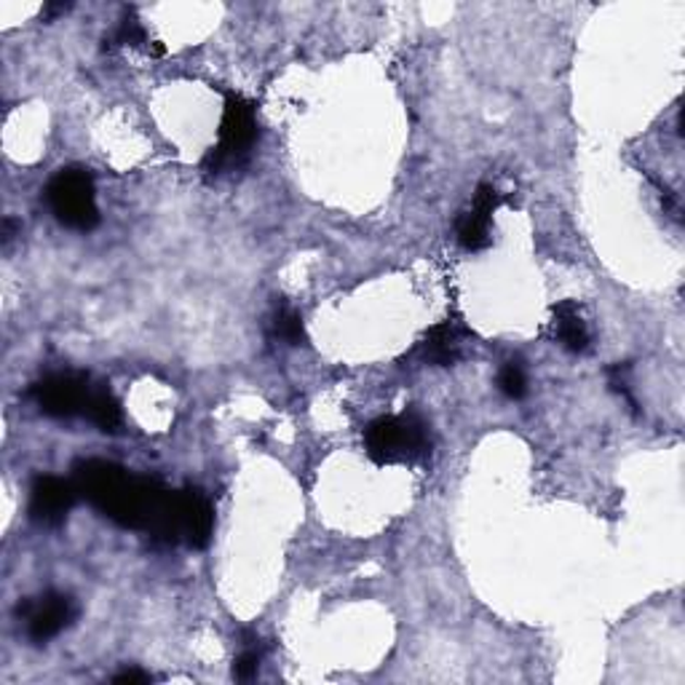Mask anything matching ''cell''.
<instances>
[{
    "mask_svg": "<svg viewBox=\"0 0 685 685\" xmlns=\"http://www.w3.org/2000/svg\"><path fill=\"white\" fill-rule=\"evenodd\" d=\"M20 228H22V226L14 220V217H5V220H3V241H5V244H9V241L14 239V233H16V230H20Z\"/></svg>",
    "mask_w": 685,
    "mask_h": 685,
    "instance_id": "obj_18",
    "label": "cell"
},
{
    "mask_svg": "<svg viewBox=\"0 0 685 685\" xmlns=\"http://www.w3.org/2000/svg\"><path fill=\"white\" fill-rule=\"evenodd\" d=\"M431 429L418 413L383 416L365 429V451L378 466L418 464L431 456Z\"/></svg>",
    "mask_w": 685,
    "mask_h": 685,
    "instance_id": "obj_1",
    "label": "cell"
},
{
    "mask_svg": "<svg viewBox=\"0 0 685 685\" xmlns=\"http://www.w3.org/2000/svg\"><path fill=\"white\" fill-rule=\"evenodd\" d=\"M86 420L97 426L105 434H115V431L124 426V410H120V402L115 399L113 391L107 385H94L89 396V405L84 413Z\"/></svg>",
    "mask_w": 685,
    "mask_h": 685,
    "instance_id": "obj_11",
    "label": "cell"
},
{
    "mask_svg": "<svg viewBox=\"0 0 685 685\" xmlns=\"http://www.w3.org/2000/svg\"><path fill=\"white\" fill-rule=\"evenodd\" d=\"M498 389H500V394L509 396V399H522V396H525L528 376H525V370H522L520 361H509V365L500 367Z\"/></svg>",
    "mask_w": 685,
    "mask_h": 685,
    "instance_id": "obj_13",
    "label": "cell"
},
{
    "mask_svg": "<svg viewBox=\"0 0 685 685\" xmlns=\"http://www.w3.org/2000/svg\"><path fill=\"white\" fill-rule=\"evenodd\" d=\"M469 335L460 330L456 321H442V325L431 327L426 332L423 343L418 345V354L426 365L434 367H451L460 359V348H464V338Z\"/></svg>",
    "mask_w": 685,
    "mask_h": 685,
    "instance_id": "obj_9",
    "label": "cell"
},
{
    "mask_svg": "<svg viewBox=\"0 0 685 685\" xmlns=\"http://www.w3.org/2000/svg\"><path fill=\"white\" fill-rule=\"evenodd\" d=\"M498 204L500 193L495 191L491 182H482L474 193V204H471V210L458 223V241L464 250L477 252L491 244V223Z\"/></svg>",
    "mask_w": 685,
    "mask_h": 685,
    "instance_id": "obj_7",
    "label": "cell"
},
{
    "mask_svg": "<svg viewBox=\"0 0 685 685\" xmlns=\"http://www.w3.org/2000/svg\"><path fill=\"white\" fill-rule=\"evenodd\" d=\"M46 204L56 223L65 228L89 233L100 226V206H97L94 177L80 166H65L56 172L46 186Z\"/></svg>",
    "mask_w": 685,
    "mask_h": 685,
    "instance_id": "obj_3",
    "label": "cell"
},
{
    "mask_svg": "<svg viewBox=\"0 0 685 685\" xmlns=\"http://www.w3.org/2000/svg\"><path fill=\"white\" fill-rule=\"evenodd\" d=\"M111 43H115V46H145V43H151V40H148V33H145V27L140 25V20H137L135 14H126L124 20H120V25L115 27Z\"/></svg>",
    "mask_w": 685,
    "mask_h": 685,
    "instance_id": "obj_14",
    "label": "cell"
},
{
    "mask_svg": "<svg viewBox=\"0 0 685 685\" xmlns=\"http://www.w3.org/2000/svg\"><path fill=\"white\" fill-rule=\"evenodd\" d=\"M91 391H94V383L86 372H51L33 385L30 396L43 416L76 418L86 413Z\"/></svg>",
    "mask_w": 685,
    "mask_h": 685,
    "instance_id": "obj_4",
    "label": "cell"
},
{
    "mask_svg": "<svg viewBox=\"0 0 685 685\" xmlns=\"http://www.w3.org/2000/svg\"><path fill=\"white\" fill-rule=\"evenodd\" d=\"M180 495V541H186L191 549H206L215 531V509L199 487L177 491Z\"/></svg>",
    "mask_w": 685,
    "mask_h": 685,
    "instance_id": "obj_8",
    "label": "cell"
},
{
    "mask_svg": "<svg viewBox=\"0 0 685 685\" xmlns=\"http://www.w3.org/2000/svg\"><path fill=\"white\" fill-rule=\"evenodd\" d=\"M80 498L73 480H62V477L43 474L33 482L30 487V520L43 528H56L67 520L76 500Z\"/></svg>",
    "mask_w": 685,
    "mask_h": 685,
    "instance_id": "obj_6",
    "label": "cell"
},
{
    "mask_svg": "<svg viewBox=\"0 0 685 685\" xmlns=\"http://www.w3.org/2000/svg\"><path fill=\"white\" fill-rule=\"evenodd\" d=\"M261 670V654L252 648H246L239 659L233 661V677L236 681H252Z\"/></svg>",
    "mask_w": 685,
    "mask_h": 685,
    "instance_id": "obj_15",
    "label": "cell"
},
{
    "mask_svg": "<svg viewBox=\"0 0 685 685\" xmlns=\"http://www.w3.org/2000/svg\"><path fill=\"white\" fill-rule=\"evenodd\" d=\"M16 616L25 621L27 637L36 646H46L54 640L56 635L67 630L76 621L78 606L71 595H60V592H46L36 600H22L16 606Z\"/></svg>",
    "mask_w": 685,
    "mask_h": 685,
    "instance_id": "obj_5",
    "label": "cell"
},
{
    "mask_svg": "<svg viewBox=\"0 0 685 685\" xmlns=\"http://www.w3.org/2000/svg\"><path fill=\"white\" fill-rule=\"evenodd\" d=\"M67 9H71V5H67V3H51V5H46L43 14H40V16H43V20H54V16L65 14Z\"/></svg>",
    "mask_w": 685,
    "mask_h": 685,
    "instance_id": "obj_17",
    "label": "cell"
},
{
    "mask_svg": "<svg viewBox=\"0 0 685 685\" xmlns=\"http://www.w3.org/2000/svg\"><path fill=\"white\" fill-rule=\"evenodd\" d=\"M270 332H274L276 341H281L284 345H305L308 343L303 316L297 314L292 305H284V303L276 305L274 316H270Z\"/></svg>",
    "mask_w": 685,
    "mask_h": 685,
    "instance_id": "obj_12",
    "label": "cell"
},
{
    "mask_svg": "<svg viewBox=\"0 0 685 685\" xmlns=\"http://www.w3.org/2000/svg\"><path fill=\"white\" fill-rule=\"evenodd\" d=\"M113 683L145 685V683H153V675H148V672H142V670H126V672H120V675H115Z\"/></svg>",
    "mask_w": 685,
    "mask_h": 685,
    "instance_id": "obj_16",
    "label": "cell"
},
{
    "mask_svg": "<svg viewBox=\"0 0 685 685\" xmlns=\"http://www.w3.org/2000/svg\"><path fill=\"white\" fill-rule=\"evenodd\" d=\"M551 314H555L557 338H560V343L566 345L568 351H573V354H581V351L589 348V330H586V325H584V319H581L575 303L566 301V303L555 305V308H551Z\"/></svg>",
    "mask_w": 685,
    "mask_h": 685,
    "instance_id": "obj_10",
    "label": "cell"
},
{
    "mask_svg": "<svg viewBox=\"0 0 685 685\" xmlns=\"http://www.w3.org/2000/svg\"><path fill=\"white\" fill-rule=\"evenodd\" d=\"M257 142V111L255 102L246 97L226 94V107H223L220 120V140L204 155L206 175H228V172L241 169L250 161L252 148Z\"/></svg>",
    "mask_w": 685,
    "mask_h": 685,
    "instance_id": "obj_2",
    "label": "cell"
}]
</instances>
